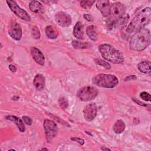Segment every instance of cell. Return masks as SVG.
Listing matches in <instances>:
<instances>
[{
	"mask_svg": "<svg viewBox=\"0 0 151 151\" xmlns=\"http://www.w3.org/2000/svg\"><path fill=\"white\" fill-rule=\"evenodd\" d=\"M151 9L149 7L145 8L138 13L127 26L126 31L128 33H136L143 29L150 21Z\"/></svg>",
	"mask_w": 151,
	"mask_h": 151,
	"instance_id": "6da1fadb",
	"label": "cell"
},
{
	"mask_svg": "<svg viewBox=\"0 0 151 151\" xmlns=\"http://www.w3.org/2000/svg\"><path fill=\"white\" fill-rule=\"evenodd\" d=\"M150 32L146 28L136 32L130 38L129 47L136 51H142L150 44Z\"/></svg>",
	"mask_w": 151,
	"mask_h": 151,
	"instance_id": "7a4b0ae2",
	"label": "cell"
},
{
	"mask_svg": "<svg viewBox=\"0 0 151 151\" xmlns=\"http://www.w3.org/2000/svg\"><path fill=\"white\" fill-rule=\"evenodd\" d=\"M99 50L104 59L114 64H120L123 62L122 54L111 45L101 44L99 46Z\"/></svg>",
	"mask_w": 151,
	"mask_h": 151,
	"instance_id": "3957f363",
	"label": "cell"
},
{
	"mask_svg": "<svg viewBox=\"0 0 151 151\" xmlns=\"http://www.w3.org/2000/svg\"><path fill=\"white\" fill-rule=\"evenodd\" d=\"M92 82L100 87L112 88L118 84L119 80L114 75L100 73L93 77Z\"/></svg>",
	"mask_w": 151,
	"mask_h": 151,
	"instance_id": "277c9868",
	"label": "cell"
},
{
	"mask_svg": "<svg viewBox=\"0 0 151 151\" xmlns=\"http://www.w3.org/2000/svg\"><path fill=\"white\" fill-rule=\"evenodd\" d=\"M98 94L96 88L92 86H85L80 88L77 93V97L83 101H89L94 99Z\"/></svg>",
	"mask_w": 151,
	"mask_h": 151,
	"instance_id": "5b68a950",
	"label": "cell"
},
{
	"mask_svg": "<svg viewBox=\"0 0 151 151\" xmlns=\"http://www.w3.org/2000/svg\"><path fill=\"white\" fill-rule=\"evenodd\" d=\"M126 8L120 2H114L111 5L109 18L111 22H117L125 13Z\"/></svg>",
	"mask_w": 151,
	"mask_h": 151,
	"instance_id": "8992f818",
	"label": "cell"
},
{
	"mask_svg": "<svg viewBox=\"0 0 151 151\" xmlns=\"http://www.w3.org/2000/svg\"><path fill=\"white\" fill-rule=\"evenodd\" d=\"M44 128L46 140L48 142H51L57 134V126L52 120L46 119L44 122Z\"/></svg>",
	"mask_w": 151,
	"mask_h": 151,
	"instance_id": "52a82bcc",
	"label": "cell"
},
{
	"mask_svg": "<svg viewBox=\"0 0 151 151\" xmlns=\"http://www.w3.org/2000/svg\"><path fill=\"white\" fill-rule=\"evenodd\" d=\"M6 3L11 10L19 18L26 21H29L31 17L26 11L20 8L14 1H6Z\"/></svg>",
	"mask_w": 151,
	"mask_h": 151,
	"instance_id": "ba28073f",
	"label": "cell"
},
{
	"mask_svg": "<svg viewBox=\"0 0 151 151\" xmlns=\"http://www.w3.org/2000/svg\"><path fill=\"white\" fill-rule=\"evenodd\" d=\"M55 21L57 24L62 27H68L71 24V18L67 13L62 11L58 12L55 14Z\"/></svg>",
	"mask_w": 151,
	"mask_h": 151,
	"instance_id": "9c48e42d",
	"label": "cell"
},
{
	"mask_svg": "<svg viewBox=\"0 0 151 151\" xmlns=\"http://www.w3.org/2000/svg\"><path fill=\"white\" fill-rule=\"evenodd\" d=\"M97 106L94 103H91L86 106L83 110V116L84 119L87 122L92 121L94 119L97 114Z\"/></svg>",
	"mask_w": 151,
	"mask_h": 151,
	"instance_id": "30bf717a",
	"label": "cell"
},
{
	"mask_svg": "<svg viewBox=\"0 0 151 151\" xmlns=\"http://www.w3.org/2000/svg\"><path fill=\"white\" fill-rule=\"evenodd\" d=\"M8 34L9 36L15 40L19 41L21 40L22 35L21 26L17 22H12L9 27Z\"/></svg>",
	"mask_w": 151,
	"mask_h": 151,
	"instance_id": "8fae6325",
	"label": "cell"
},
{
	"mask_svg": "<svg viewBox=\"0 0 151 151\" xmlns=\"http://www.w3.org/2000/svg\"><path fill=\"white\" fill-rule=\"evenodd\" d=\"M30 51L34 61L40 65H44L45 64V58L42 52L35 47H31Z\"/></svg>",
	"mask_w": 151,
	"mask_h": 151,
	"instance_id": "7c38bea8",
	"label": "cell"
},
{
	"mask_svg": "<svg viewBox=\"0 0 151 151\" xmlns=\"http://www.w3.org/2000/svg\"><path fill=\"white\" fill-rule=\"evenodd\" d=\"M96 6L104 17H108L109 16L111 5L109 1H98L96 3Z\"/></svg>",
	"mask_w": 151,
	"mask_h": 151,
	"instance_id": "4fadbf2b",
	"label": "cell"
},
{
	"mask_svg": "<svg viewBox=\"0 0 151 151\" xmlns=\"http://www.w3.org/2000/svg\"><path fill=\"white\" fill-rule=\"evenodd\" d=\"M33 84L37 90H42L45 86V78L43 75L41 74H37L34 78Z\"/></svg>",
	"mask_w": 151,
	"mask_h": 151,
	"instance_id": "5bb4252c",
	"label": "cell"
},
{
	"mask_svg": "<svg viewBox=\"0 0 151 151\" xmlns=\"http://www.w3.org/2000/svg\"><path fill=\"white\" fill-rule=\"evenodd\" d=\"M74 36L78 40H83L84 38V31L83 25L82 23L80 21L77 22L74 25L73 29Z\"/></svg>",
	"mask_w": 151,
	"mask_h": 151,
	"instance_id": "9a60e30c",
	"label": "cell"
},
{
	"mask_svg": "<svg viewBox=\"0 0 151 151\" xmlns=\"http://www.w3.org/2000/svg\"><path fill=\"white\" fill-rule=\"evenodd\" d=\"M6 119L7 120H9L10 121H12L15 123V124L17 126L18 129L21 132H24L25 130V127L24 124V122L22 120L14 116H7L6 117Z\"/></svg>",
	"mask_w": 151,
	"mask_h": 151,
	"instance_id": "2e32d148",
	"label": "cell"
},
{
	"mask_svg": "<svg viewBox=\"0 0 151 151\" xmlns=\"http://www.w3.org/2000/svg\"><path fill=\"white\" fill-rule=\"evenodd\" d=\"M45 32L47 37L50 39H55L58 37V31L53 26H47L45 28Z\"/></svg>",
	"mask_w": 151,
	"mask_h": 151,
	"instance_id": "e0dca14e",
	"label": "cell"
},
{
	"mask_svg": "<svg viewBox=\"0 0 151 151\" xmlns=\"http://www.w3.org/2000/svg\"><path fill=\"white\" fill-rule=\"evenodd\" d=\"M86 34H87V36L92 41H96L98 38L96 29V27L94 25H90V26L87 27Z\"/></svg>",
	"mask_w": 151,
	"mask_h": 151,
	"instance_id": "ac0fdd59",
	"label": "cell"
},
{
	"mask_svg": "<svg viewBox=\"0 0 151 151\" xmlns=\"http://www.w3.org/2000/svg\"><path fill=\"white\" fill-rule=\"evenodd\" d=\"M137 67L140 71L150 75V63L149 61L141 62L138 64Z\"/></svg>",
	"mask_w": 151,
	"mask_h": 151,
	"instance_id": "d6986e66",
	"label": "cell"
},
{
	"mask_svg": "<svg viewBox=\"0 0 151 151\" xmlns=\"http://www.w3.org/2000/svg\"><path fill=\"white\" fill-rule=\"evenodd\" d=\"M114 132L117 133L119 134L122 133L124 129H125V124L124 122L122 120H117L114 124L113 127Z\"/></svg>",
	"mask_w": 151,
	"mask_h": 151,
	"instance_id": "ffe728a7",
	"label": "cell"
},
{
	"mask_svg": "<svg viewBox=\"0 0 151 151\" xmlns=\"http://www.w3.org/2000/svg\"><path fill=\"white\" fill-rule=\"evenodd\" d=\"M42 5L41 4L37 1H31L29 4V8L32 12L38 13L42 9Z\"/></svg>",
	"mask_w": 151,
	"mask_h": 151,
	"instance_id": "44dd1931",
	"label": "cell"
},
{
	"mask_svg": "<svg viewBox=\"0 0 151 151\" xmlns=\"http://www.w3.org/2000/svg\"><path fill=\"white\" fill-rule=\"evenodd\" d=\"M72 45L74 48L80 49V48H87L90 47V44L87 42H81L76 40L72 41Z\"/></svg>",
	"mask_w": 151,
	"mask_h": 151,
	"instance_id": "7402d4cb",
	"label": "cell"
},
{
	"mask_svg": "<svg viewBox=\"0 0 151 151\" xmlns=\"http://www.w3.org/2000/svg\"><path fill=\"white\" fill-rule=\"evenodd\" d=\"M58 104H59L60 106L63 109H66L68 107V100L64 97H61L59 98Z\"/></svg>",
	"mask_w": 151,
	"mask_h": 151,
	"instance_id": "603a6c76",
	"label": "cell"
},
{
	"mask_svg": "<svg viewBox=\"0 0 151 151\" xmlns=\"http://www.w3.org/2000/svg\"><path fill=\"white\" fill-rule=\"evenodd\" d=\"M94 3V1H81L80 2V5L86 9H90Z\"/></svg>",
	"mask_w": 151,
	"mask_h": 151,
	"instance_id": "cb8c5ba5",
	"label": "cell"
},
{
	"mask_svg": "<svg viewBox=\"0 0 151 151\" xmlns=\"http://www.w3.org/2000/svg\"><path fill=\"white\" fill-rule=\"evenodd\" d=\"M95 61L97 64L101 65L102 67L106 68V69H110L111 68V66L109 63H107V61H105L104 60H103L100 58L95 59Z\"/></svg>",
	"mask_w": 151,
	"mask_h": 151,
	"instance_id": "d4e9b609",
	"label": "cell"
},
{
	"mask_svg": "<svg viewBox=\"0 0 151 151\" xmlns=\"http://www.w3.org/2000/svg\"><path fill=\"white\" fill-rule=\"evenodd\" d=\"M31 34L32 36L34 37V38L38 40L40 38V32L37 27H34L31 29Z\"/></svg>",
	"mask_w": 151,
	"mask_h": 151,
	"instance_id": "484cf974",
	"label": "cell"
},
{
	"mask_svg": "<svg viewBox=\"0 0 151 151\" xmlns=\"http://www.w3.org/2000/svg\"><path fill=\"white\" fill-rule=\"evenodd\" d=\"M129 15H124L122 18H120L117 21V24L119 25H120L121 27H123V25H126V23L128 21Z\"/></svg>",
	"mask_w": 151,
	"mask_h": 151,
	"instance_id": "4316f807",
	"label": "cell"
},
{
	"mask_svg": "<svg viewBox=\"0 0 151 151\" xmlns=\"http://www.w3.org/2000/svg\"><path fill=\"white\" fill-rule=\"evenodd\" d=\"M140 97L143 100H145V101H150V95L149 93H148L147 92H145V91L142 92L140 94Z\"/></svg>",
	"mask_w": 151,
	"mask_h": 151,
	"instance_id": "83f0119b",
	"label": "cell"
},
{
	"mask_svg": "<svg viewBox=\"0 0 151 151\" xmlns=\"http://www.w3.org/2000/svg\"><path fill=\"white\" fill-rule=\"evenodd\" d=\"M22 118L23 121L24 122V123H25L26 124H27V125H28V126L32 124V119H31L29 117L24 116H22Z\"/></svg>",
	"mask_w": 151,
	"mask_h": 151,
	"instance_id": "f1b7e54d",
	"label": "cell"
},
{
	"mask_svg": "<svg viewBox=\"0 0 151 151\" xmlns=\"http://www.w3.org/2000/svg\"><path fill=\"white\" fill-rule=\"evenodd\" d=\"M83 17L87 21H94V19L93 18V17L88 14H84L83 15Z\"/></svg>",
	"mask_w": 151,
	"mask_h": 151,
	"instance_id": "f546056e",
	"label": "cell"
},
{
	"mask_svg": "<svg viewBox=\"0 0 151 151\" xmlns=\"http://www.w3.org/2000/svg\"><path fill=\"white\" fill-rule=\"evenodd\" d=\"M71 139L78 142L81 145H83L84 143V140L83 139L78 138V137H74V138H71Z\"/></svg>",
	"mask_w": 151,
	"mask_h": 151,
	"instance_id": "4dcf8cb0",
	"label": "cell"
},
{
	"mask_svg": "<svg viewBox=\"0 0 151 151\" xmlns=\"http://www.w3.org/2000/svg\"><path fill=\"white\" fill-rule=\"evenodd\" d=\"M136 78H137V77L134 75H130L125 78V81H129V80H136Z\"/></svg>",
	"mask_w": 151,
	"mask_h": 151,
	"instance_id": "1f68e13d",
	"label": "cell"
},
{
	"mask_svg": "<svg viewBox=\"0 0 151 151\" xmlns=\"http://www.w3.org/2000/svg\"><path fill=\"white\" fill-rule=\"evenodd\" d=\"M9 69L10 70V71H11V72H12V73H14V72H15L16 71H17V68H16V67L15 66V65H12V64H10V65H9Z\"/></svg>",
	"mask_w": 151,
	"mask_h": 151,
	"instance_id": "d6a6232c",
	"label": "cell"
},
{
	"mask_svg": "<svg viewBox=\"0 0 151 151\" xmlns=\"http://www.w3.org/2000/svg\"><path fill=\"white\" fill-rule=\"evenodd\" d=\"M101 149H102V150H110L109 148H105V147H104V148L101 147Z\"/></svg>",
	"mask_w": 151,
	"mask_h": 151,
	"instance_id": "836d02e7",
	"label": "cell"
},
{
	"mask_svg": "<svg viewBox=\"0 0 151 151\" xmlns=\"http://www.w3.org/2000/svg\"><path fill=\"white\" fill-rule=\"evenodd\" d=\"M41 150H47L48 149H46V148H42Z\"/></svg>",
	"mask_w": 151,
	"mask_h": 151,
	"instance_id": "e575fe53",
	"label": "cell"
}]
</instances>
